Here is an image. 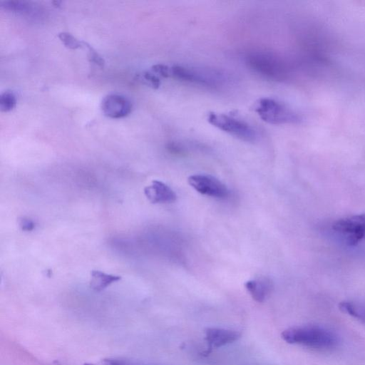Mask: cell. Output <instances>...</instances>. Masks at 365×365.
Returning a JSON list of instances; mask_svg holds the SVG:
<instances>
[{
    "label": "cell",
    "instance_id": "cell-17",
    "mask_svg": "<svg viewBox=\"0 0 365 365\" xmlns=\"http://www.w3.org/2000/svg\"><path fill=\"white\" fill-rule=\"evenodd\" d=\"M144 82L153 88H158L160 84L159 78L153 73L144 72L142 74Z\"/></svg>",
    "mask_w": 365,
    "mask_h": 365
},
{
    "label": "cell",
    "instance_id": "cell-18",
    "mask_svg": "<svg viewBox=\"0 0 365 365\" xmlns=\"http://www.w3.org/2000/svg\"><path fill=\"white\" fill-rule=\"evenodd\" d=\"M152 71L164 78L170 76V68L163 64H156L152 67Z\"/></svg>",
    "mask_w": 365,
    "mask_h": 365
},
{
    "label": "cell",
    "instance_id": "cell-2",
    "mask_svg": "<svg viewBox=\"0 0 365 365\" xmlns=\"http://www.w3.org/2000/svg\"><path fill=\"white\" fill-rule=\"evenodd\" d=\"M246 63L255 73L273 81H285L292 74V68L284 58L268 51L249 53Z\"/></svg>",
    "mask_w": 365,
    "mask_h": 365
},
{
    "label": "cell",
    "instance_id": "cell-4",
    "mask_svg": "<svg viewBox=\"0 0 365 365\" xmlns=\"http://www.w3.org/2000/svg\"><path fill=\"white\" fill-rule=\"evenodd\" d=\"M207 121L215 128L246 142L257 138V131L247 123L224 113L210 112Z\"/></svg>",
    "mask_w": 365,
    "mask_h": 365
},
{
    "label": "cell",
    "instance_id": "cell-8",
    "mask_svg": "<svg viewBox=\"0 0 365 365\" xmlns=\"http://www.w3.org/2000/svg\"><path fill=\"white\" fill-rule=\"evenodd\" d=\"M103 113L110 118H122L130 114L132 110L130 101L118 94H109L101 103Z\"/></svg>",
    "mask_w": 365,
    "mask_h": 365
},
{
    "label": "cell",
    "instance_id": "cell-16",
    "mask_svg": "<svg viewBox=\"0 0 365 365\" xmlns=\"http://www.w3.org/2000/svg\"><path fill=\"white\" fill-rule=\"evenodd\" d=\"M84 46L88 48V58L98 66L103 67L105 61L103 57L88 43L84 42Z\"/></svg>",
    "mask_w": 365,
    "mask_h": 365
},
{
    "label": "cell",
    "instance_id": "cell-19",
    "mask_svg": "<svg viewBox=\"0 0 365 365\" xmlns=\"http://www.w3.org/2000/svg\"><path fill=\"white\" fill-rule=\"evenodd\" d=\"M19 225L22 230L31 231L34 229L35 222L29 217H22L19 220Z\"/></svg>",
    "mask_w": 365,
    "mask_h": 365
},
{
    "label": "cell",
    "instance_id": "cell-12",
    "mask_svg": "<svg viewBox=\"0 0 365 365\" xmlns=\"http://www.w3.org/2000/svg\"><path fill=\"white\" fill-rule=\"evenodd\" d=\"M91 276L90 287L98 292L121 279L120 276L106 274L99 270H92Z\"/></svg>",
    "mask_w": 365,
    "mask_h": 365
},
{
    "label": "cell",
    "instance_id": "cell-9",
    "mask_svg": "<svg viewBox=\"0 0 365 365\" xmlns=\"http://www.w3.org/2000/svg\"><path fill=\"white\" fill-rule=\"evenodd\" d=\"M144 193L152 203H171L176 200L175 192L166 184L159 180H153L151 185L144 189Z\"/></svg>",
    "mask_w": 365,
    "mask_h": 365
},
{
    "label": "cell",
    "instance_id": "cell-6",
    "mask_svg": "<svg viewBox=\"0 0 365 365\" xmlns=\"http://www.w3.org/2000/svg\"><path fill=\"white\" fill-rule=\"evenodd\" d=\"M332 229L348 245H356L365 239V214L339 219L333 224Z\"/></svg>",
    "mask_w": 365,
    "mask_h": 365
},
{
    "label": "cell",
    "instance_id": "cell-10",
    "mask_svg": "<svg viewBox=\"0 0 365 365\" xmlns=\"http://www.w3.org/2000/svg\"><path fill=\"white\" fill-rule=\"evenodd\" d=\"M205 332L210 349L231 344L240 337L238 331L222 328L210 327L206 329Z\"/></svg>",
    "mask_w": 365,
    "mask_h": 365
},
{
    "label": "cell",
    "instance_id": "cell-5",
    "mask_svg": "<svg viewBox=\"0 0 365 365\" xmlns=\"http://www.w3.org/2000/svg\"><path fill=\"white\" fill-rule=\"evenodd\" d=\"M170 76L182 81L207 87L217 86L225 79L223 74L216 71L177 65L170 68Z\"/></svg>",
    "mask_w": 365,
    "mask_h": 365
},
{
    "label": "cell",
    "instance_id": "cell-14",
    "mask_svg": "<svg viewBox=\"0 0 365 365\" xmlns=\"http://www.w3.org/2000/svg\"><path fill=\"white\" fill-rule=\"evenodd\" d=\"M16 105V96L13 92L6 91L0 96V109L3 112L12 110Z\"/></svg>",
    "mask_w": 365,
    "mask_h": 365
},
{
    "label": "cell",
    "instance_id": "cell-15",
    "mask_svg": "<svg viewBox=\"0 0 365 365\" xmlns=\"http://www.w3.org/2000/svg\"><path fill=\"white\" fill-rule=\"evenodd\" d=\"M58 37L62 43L69 49H78L84 46V41L78 40L75 36L68 32H61Z\"/></svg>",
    "mask_w": 365,
    "mask_h": 365
},
{
    "label": "cell",
    "instance_id": "cell-11",
    "mask_svg": "<svg viewBox=\"0 0 365 365\" xmlns=\"http://www.w3.org/2000/svg\"><path fill=\"white\" fill-rule=\"evenodd\" d=\"M245 289L252 299L257 302H263L270 294L273 285L267 277L249 280L245 284Z\"/></svg>",
    "mask_w": 365,
    "mask_h": 365
},
{
    "label": "cell",
    "instance_id": "cell-21",
    "mask_svg": "<svg viewBox=\"0 0 365 365\" xmlns=\"http://www.w3.org/2000/svg\"><path fill=\"white\" fill-rule=\"evenodd\" d=\"M120 365H129V364L121 362Z\"/></svg>",
    "mask_w": 365,
    "mask_h": 365
},
{
    "label": "cell",
    "instance_id": "cell-3",
    "mask_svg": "<svg viewBox=\"0 0 365 365\" xmlns=\"http://www.w3.org/2000/svg\"><path fill=\"white\" fill-rule=\"evenodd\" d=\"M255 111L262 120L273 125L293 124L301 121L298 113L270 98H259L255 103Z\"/></svg>",
    "mask_w": 365,
    "mask_h": 365
},
{
    "label": "cell",
    "instance_id": "cell-20",
    "mask_svg": "<svg viewBox=\"0 0 365 365\" xmlns=\"http://www.w3.org/2000/svg\"><path fill=\"white\" fill-rule=\"evenodd\" d=\"M359 319L365 320V308H361Z\"/></svg>",
    "mask_w": 365,
    "mask_h": 365
},
{
    "label": "cell",
    "instance_id": "cell-7",
    "mask_svg": "<svg viewBox=\"0 0 365 365\" xmlns=\"http://www.w3.org/2000/svg\"><path fill=\"white\" fill-rule=\"evenodd\" d=\"M189 185L199 193L215 198H225L229 194L227 186L216 178L205 174H195L187 178Z\"/></svg>",
    "mask_w": 365,
    "mask_h": 365
},
{
    "label": "cell",
    "instance_id": "cell-13",
    "mask_svg": "<svg viewBox=\"0 0 365 365\" xmlns=\"http://www.w3.org/2000/svg\"><path fill=\"white\" fill-rule=\"evenodd\" d=\"M0 6L6 11L28 14L31 11V6L24 1H0Z\"/></svg>",
    "mask_w": 365,
    "mask_h": 365
},
{
    "label": "cell",
    "instance_id": "cell-1",
    "mask_svg": "<svg viewBox=\"0 0 365 365\" xmlns=\"http://www.w3.org/2000/svg\"><path fill=\"white\" fill-rule=\"evenodd\" d=\"M282 338L288 344L317 350H330L335 348L339 343L335 333L317 325L289 327L282 333Z\"/></svg>",
    "mask_w": 365,
    "mask_h": 365
}]
</instances>
